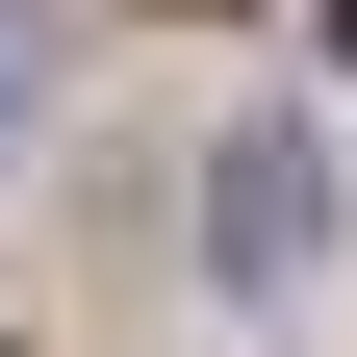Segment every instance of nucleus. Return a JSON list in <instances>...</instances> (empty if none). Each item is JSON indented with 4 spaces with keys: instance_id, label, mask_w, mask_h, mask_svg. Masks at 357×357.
I'll use <instances>...</instances> for the list:
<instances>
[{
    "instance_id": "nucleus-1",
    "label": "nucleus",
    "mask_w": 357,
    "mask_h": 357,
    "mask_svg": "<svg viewBox=\"0 0 357 357\" xmlns=\"http://www.w3.org/2000/svg\"><path fill=\"white\" fill-rule=\"evenodd\" d=\"M0 128H26V77H0Z\"/></svg>"
},
{
    "instance_id": "nucleus-2",
    "label": "nucleus",
    "mask_w": 357,
    "mask_h": 357,
    "mask_svg": "<svg viewBox=\"0 0 357 357\" xmlns=\"http://www.w3.org/2000/svg\"><path fill=\"white\" fill-rule=\"evenodd\" d=\"M332 26H357V0H332Z\"/></svg>"
}]
</instances>
